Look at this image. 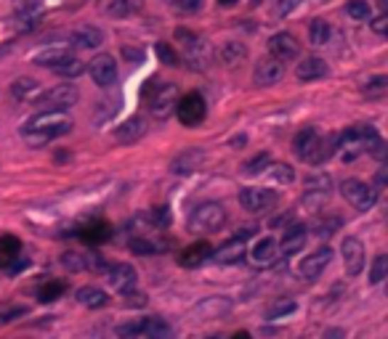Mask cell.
Returning <instances> with one entry per match:
<instances>
[{
	"mask_svg": "<svg viewBox=\"0 0 388 339\" xmlns=\"http://www.w3.org/2000/svg\"><path fill=\"white\" fill-rule=\"evenodd\" d=\"M72 117L67 109H43L41 114H35L30 120L24 122V128H21V138L27 146L32 149H41L45 143H51V140L62 138L72 130Z\"/></svg>",
	"mask_w": 388,
	"mask_h": 339,
	"instance_id": "6da1fadb",
	"label": "cell"
},
{
	"mask_svg": "<svg viewBox=\"0 0 388 339\" xmlns=\"http://www.w3.org/2000/svg\"><path fill=\"white\" fill-rule=\"evenodd\" d=\"M338 154L343 162H354L362 154H375L383 157V140H380L378 130L362 125V128H348L346 133L338 135Z\"/></svg>",
	"mask_w": 388,
	"mask_h": 339,
	"instance_id": "7a4b0ae2",
	"label": "cell"
},
{
	"mask_svg": "<svg viewBox=\"0 0 388 339\" xmlns=\"http://www.w3.org/2000/svg\"><path fill=\"white\" fill-rule=\"evenodd\" d=\"M224 226H226V210L224 204H218V201H205L200 207H194L192 218H189V228L203 230V233L221 230Z\"/></svg>",
	"mask_w": 388,
	"mask_h": 339,
	"instance_id": "3957f363",
	"label": "cell"
},
{
	"mask_svg": "<svg viewBox=\"0 0 388 339\" xmlns=\"http://www.w3.org/2000/svg\"><path fill=\"white\" fill-rule=\"evenodd\" d=\"M340 194H343V199L351 204V207H357L359 212H367L375 207V201H378V191L367 186V183H362L357 178H348L340 183Z\"/></svg>",
	"mask_w": 388,
	"mask_h": 339,
	"instance_id": "277c9868",
	"label": "cell"
},
{
	"mask_svg": "<svg viewBox=\"0 0 388 339\" xmlns=\"http://www.w3.org/2000/svg\"><path fill=\"white\" fill-rule=\"evenodd\" d=\"M120 337H152V339H168L173 337V326L165 318H141L133 321V323H125L117 329Z\"/></svg>",
	"mask_w": 388,
	"mask_h": 339,
	"instance_id": "5b68a950",
	"label": "cell"
},
{
	"mask_svg": "<svg viewBox=\"0 0 388 339\" xmlns=\"http://www.w3.org/2000/svg\"><path fill=\"white\" fill-rule=\"evenodd\" d=\"M146 96H149V111H152L157 120H168V117L176 111L178 93H176V85H171V82H160V85H154Z\"/></svg>",
	"mask_w": 388,
	"mask_h": 339,
	"instance_id": "8992f818",
	"label": "cell"
},
{
	"mask_svg": "<svg viewBox=\"0 0 388 339\" xmlns=\"http://www.w3.org/2000/svg\"><path fill=\"white\" fill-rule=\"evenodd\" d=\"M176 114H178L181 125H186V128L200 125L205 120V114H208L205 99L200 93H186V96H181V99L176 101Z\"/></svg>",
	"mask_w": 388,
	"mask_h": 339,
	"instance_id": "52a82bcc",
	"label": "cell"
},
{
	"mask_svg": "<svg viewBox=\"0 0 388 339\" xmlns=\"http://www.w3.org/2000/svg\"><path fill=\"white\" fill-rule=\"evenodd\" d=\"M253 236V230L245 228V230H239L235 239H229L226 244H221L218 250L210 252V257L215 260V262H221V265H235V262H239V260L247 255V247H245V241Z\"/></svg>",
	"mask_w": 388,
	"mask_h": 339,
	"instance_id": "ba28073f",
	"label": "cell"
},
{
	"mask_svg": "<svg viewBox=\"0 0 388 339\" xmlns=\"http://www.w3.org/2000/svg\"><path fill=\"white\" fill-rule=\"evenodd\" d=\"M276 201H279V196L269 189L247 186V189L239 191V204H242L247 212H269L276 207Z\"/></svg>",
	"mask_w": 388,
	"mask_h": 339,
	"instance_id": "9c48e42d",
	"label": "cell"
},
{
	"mask_svg": "<svg viewBox=\"0 0 388 339\" xmlns=\"http://www.w3.org/2000/svg\"><path fill=\"white\" fill-rule=\"evenodd\" d=\"M38 101L45 109H70V106H75L80 101V90L75 85H56V88L45 90V93L41 90Z\"/></svg>",
	"mask_w": 388,
	"mask_h": 339,
	"instance_id": "30bf717a",
	"label": "cell"
},
{
	"mask_svg": "<svg viewBox=\"0 0 388 339\" xmlns=\"http://www.w3.org/2000/svg\"><path fill=\"white\" fill-rule=\"evenodd\" d=\"M176 40H181V48H184V59L192 64L194 70L200 67L205 70V61H208V48H205V40L197 38L194 32L189 30H176Z\"/></svg>",
	"mask_w": 388,
	"mask_h": 339,
	"instance_id": "8fae6325",
	"label": "cell"
},
{
	"mask_svg": "<svg viewBox=\"0 0 388 339\" xmlns=\"http://www.w3.org/2000/svg\"><path fill=\"white\" fill-rule=\"evenodd\" d=\"M88 72H91V80L96 82L99 88H109V85L117 82V61H114L109 53H99L96 59H91Z\"/></svg>",
	"mask_w": 388,
	"mask_h": 339,
	"instance_id": "7c38bea8",
	"label": "cell"
},
{
	"mask_svg": "<svg viewBox=\"0 0 388 339\" xmlns=\"http://www.w3.org/2000/svg\"><path fill=\"white\" fill-rule=\"evenodd\" d=\"M330 260H333V250L330 247H319L317 252H311V255H306V257L301 260L298 273L306 281H317L325 273L327 265H330Z\"/></svg>",
	"mask_w": 388,
	"mask_h": 339,
	"instance_id": "4fadbf2b",
	"label": "cell"
},
{
	"mask_svg": "<svg viewBox=\"0 0 388 339\" xmlns=\"http://www.w3.org/2000/svg\"><path fill=\"white\" fill-rule=\"evenodd\" d=\"M340 257H343V268L348 276H359L365 268V244L354 236H346L340 244Z\"/></svg>",
	"mask_w": 388,
	"mask_h": 339,
	"instance_id": "5bb4252c",
	"label": "cell"
},
{
	"mask_svg": "<svg viewBox=\"0 0 388 339\" xmlns=\"http://www.w3.org/2000/svg\"><path fill=\"white\" fill-rule=\"evenodd\" d=\"M269 50H271L274 59H279L282 64H285V61L298 59V53H301V43H298L290 32H276V35L269 38Z\"/></svg>",
	"mask_w": 388,
	"mask_h": 339,
	"instance_id": "9a60e30c",
	"label": "cell"
},
{
	"mask_svg": "<svg viewBox=\"0 0 388 339\" xmlns=\"http://www.w3.org/2000/svg\"><path fill=\"white\" fill-rule=\"evenodd\" d=\"M107 281L114 291H128V289H136V281H139V273L128 265V262H114L107 268Z\"/></svg>",
	"mask_w": 388,
	"mask_h": 339,
	"instance_id": "2e32d148",
	"label": "cell"
},
{
	"mask_svg": "<svg viewBox=\"0 0 388 339\" xmlns=\"http://www.w3.org/2000/svg\"><path fill=\"white\" fill-rule=\"evenodd\" d=\"M285 77V64L279 59H261L256 64V70H253V80H256V85H276V82Z\"/></svg>",
	"mask_w": 388,
	"mask_h": 339,
	"instance_id": "e0dca14e",
	"label": "cell"
},
{
	"mask_svg": "<svg viewBox=\"0 0 388 339\" xmlns=\"http://www.w3.org/2000/svg\"><path fill=\"white\" fill-rule=\"evenodd\" d=\"M247 255L258 268H266V265H274L276 257H279V244H276V239H261L253 244V250Z\"/></svg>",
	"mask_w": 388,
	"mask_h": 339,
	"instance_id": "ac0fdd59",
	"label": "cell"
},
{
	"mask_svg": "<svg viewBox=\"0 0 388 339\" xmlns=\"http://www.w3.org/2000/svg\"><path fill=\"white\" fill-rule=\"evenodd\" d=\"M317 143H319V130L317 128H303L296 138H293V151H296L298 160L308 162L311 160V154H314V149H317Z\"/></svg>",
	"mask_w": 388,
	"mask_h": 339,
	"instance_id": "d6986e66",
	"label": "cell"
},
{
	"mask_svg": "<svg viewBox=\"0 0 388 339\" xmlns=\"http://www.w3.org/2000/svg\"><path fill=\"white\" fill-rule=\"evenodd\" d=\"M306 247V228L303 226H290V228L282 233V244H279V255H298V252H303Z\"/></svg>",
	"mask_w": 388,
	"mask_h": 339,
	"instance_id": "ffe728a7",
	"label": "cell"
},
{
	"mask_svg": "<svg viewBox=\"0 0 388 339\" xmlns=\"http://www.w3.org/2000/svg\"><path fill=\"white\" fill-rule=\"evenodd\" d=\"M203 160H205L203 149H184L171 162V172L173 175H189V172H194V170L203 165Z\"/></svg>",
	"mask_w": 388,
	"mask_h": 339,
	"instance_id": "44dd1931",
	"label": "cell"
},
{
	"mask_svg": "<svg viewBox=\"0 0 388 339\" xmlns=\"http://www.w3.org/2000/svg\"><path fill=\"white\" fill-rule=\"evenodd\" d=\"M327 64L325 59H319V56H306V59L301 61L296 67V77L303 82H311V80H322L327 77Z\"/></svg>",
	"mask_w": 388,
	"mask_h": 339,
	"instance_id": "7402d4cb",
	"label": "cell"
},
{
	"mask_svg": "<svg viewBox=\"0 0 388 339\" xmlns=\"http://www.w3.org/2000/svg\"><path fill=\"white\" fill-rule=\"evenodd\" d=\"M144 133H146V120L144 117H131L114 130V138L120 143H136L139 138H144Z\"/></svg>",
	"mask_w": 388,
	"mask_h": 339,
	"instance_id": "603a6c76",
	"label": "cell"
},
{
	"mask_svg": "<svg viewBox=\"0 0 388 339\" xmlns=\"http://www.w3.org/2000/svg\"><path fill=\"white\" fill-rule=\"evenodd\" d=\"M210 252H213V247H210L208 241H197V244H192V247H186V250L181 252L178 262H181L184 268H200L205 260L210 257Z\"/></svg>",
	"mask_w": 388,
	"mask_h": 339,
	"instance_id": "cb8c5ba5",
	"label": "cell"
},
{
	"mask_svg": "<svg viewBox=\"0 0 388 339\" xmlns=\"http://www.w3.org/2000/svg\"><path fill=\"white\" fill-rule=\"evenodd\" d=\"M72 43H75V48L80 50H93V48H102L104 43V32L99 27H80V30L72 35Z\"/></svg>",
	"mask_w": 388,
	"mask_h": 339,
	"instance_id": "d4e9b609",
	"label": "cell"
},
{
	"mask_svg": "<svg viewBox=\"0 0 388 339\" xmlns=\"http://www.w3.org/2000/svg\"><path fill=\"white\" fill-rule=\"evenodd\" d=\"M21 255V241L16 236H0V268H11Z\"/></svg>",
	"mask_w": 388,
	"mask_h": 339,
	"instance_id": "484cf974",
	"label": "cell"
},
{
	"mask_svg": "<svg viewBox=\"0 0 388 339\" xmlns=\"http://www.w3.org/2000/svg\"><path fill=\"white\" fill-rule=\"evenodd\" d=\"M77 302H80L82 308L99 310L104 308V305H109V297H107V291L99 289V287H82V289H77Z\"/></svg>",
	"mask_w": 388,
	"mask_h": 339,
	"instance_id": "4316f807",
	"label": "cell"
},
{
	"mask_svg": "<svg viewBox=\"0 0 388 339\" xmlns=\"http://www.w3.org/2000/svg\"><path fill=\"white\" fill-rule=\"evenodd\" d=\"M11 96L19 101H35L41 96V82L32 80V77H19L11 85Z\"/></svg>",
	"mask_w": 388,
	"mask_h": 339,
	"instance_id": "83f0119b",
	"label": "cell"
},
{
	"mask_svg": "<svg viewBox=\"0 0 388 339\" xmlns=\"http://www.w3.org/2000/svg\"><path fill=\"white\" fill-rule=\"evenodd\" d=\"M335 149H338V135H335V133H327L325 138L319 135V143H317V149H314V154H311L308 165H325V162L335 154Z\"/></svg>",
	"mask_w": 388,
	"mask_h": 339,
	"instance_id": "f1b7e54d",
	"label": "cell"
},
{
	"mask_svg": "<svg viewBox=\"0 0 388 339\" xmlns=\"http://www.w3.org/2000/svg\"><path fill=\"white\" fill-rule=\"evenodd\" d=\"M245 56H247V48L242 45V43L229 40V43H224V45L218 48V59L224 61L226 67H237V64L245 59Z\"/></svg>",
	"mask_w": 388,
	"mask_h": 339,
	"instance_id": "f546056e",
	"label": "cell"
},
{
	"mask_svg": "<svg viewBox=\"0 0 388 339\" xmlns=\"http://www.w3.org/2000/svg\"><path fill=\"white\" fill-rule=\"evenodd\" d=\"M128 247H131L133 255H144V257H149V255L163 252L168 244H165V241H157V239H144V236H139V239H131Z\"/></svg>",
	"mask_w": 388,
	"mask_h": 339,
	"instance_id": "4dcf8cb0",
	"label": "cell"
},
{
	"mask_svg": "<svg viewBox=\"0 0 388 339\" xmlns=\"http://www.w3.org/2000/svg\"><path fill=\"white\" fill-rule=\"evenodd\" d=\"M67 53H70V50L64 48V45H48V48L38 50L32 61H35L38 67H53V64H56V61H62Z\"/></svg>",
	"mask_w": 388,
	"mask_h": 339,
	"instance_id": "1f68e13d",
	"label": "cell"
},
{
	"mask_svg": "<svg viewBox=\"0 0 388 339\" xmlns=\"http://www.w3.org/2000/svg\"><path fill=\"white\" fill-rule=\"evenodd\" d=\"M51 70L56 72L59 77H77V74H82V72H85V67H82L80 59H75V56H70V53H67L62 61H56V64H53Z\"/></svg>",
	"mask_w": 388,
	"mask_h": 339,
	"instance_id": "d6a6232c",
	"label": "cell"
},
{
	"mask_svg": "<svg viewBox=\"0 0 388 339\" xmlns=\"http://www.w3.org/2000/svg\"><path fill=\"white\" fill-rule=\"evenodd\" d=\"M330 35H333L330 21H325V19L311 21V27H308V40L314 43V45H325V43L330 40Z\"/></svg>",
	"mask_w": 388,
	"mask_h": 339,
	"instance_id": "836d02e7",
	"label": "cell"
},
{
	"mask_svg": "<svg viewBox=\"0 0 388 339\" xmlns=\"http://www.w3.org/2000/svg\"><path fill=\"white\" fill-rule=\"evenodd\" d=\"M99 9H102L104 16H112V19H120L131 11V3L128 0H99Z\"/></svg>",
	"mask_w": 388,
	"mask_h": 339,
	"instance_id": "e575fe53",
	"label": "cell"
},
{
	"mask_svg": "<svg viewBox=\"0 0 388 339\" xmlns=\"http://www.w3.org/2000/svg\"><path fill=\"white\" fill-rule=\"evenodd\" d=\"M67 291V284L64 281H48V284H43L41 289H38V299L41 302H53V299H59Z\"/></svg>",
	"mask_w": 388,
	"mask_h": 339,
	"instance_id": "d590c367",
	"label": "cell"
},
{
	"mask_svg": "<svg viewBox=\"0 0 388 339\" xmlns=\"http://www.w3.org/2000/svg\"><path fill=\"white\" fill-rule=\"evenodd\" d=\"M346 13L354 21H370V16H372V9H370L367 0H348V3H346Z\"/></svg>",
	"mask_w": 388,
	"mask_h": 339,
	"instance_id": "8d00e7d4",
	"label": "cell"
},
{
	"mask_svg": "<svg viewBox=\"0 0 388 339\" xmlns=\"http://www.w3.org/2000/svg\"><path fill=\"white\" fill-rule=\"evenodd\" d=\"M386 90H388V77H383V74L365 82V96H367V99H378Z\"/></svg>",
	"mask_w": 388,
	"mask_h": 339,
	"instance_id": "74e56055",
	"label": "cell"
},
{
	"mask_svg": "<svg viewBox=\"0 0 388 339\" xmlns=\"http://www.w3.org/2000/svg\"><path fill=\"white\" fill-rule=\"evenodd\" d=\"M388 276V257L386 255H378L372 268H370V284H380V281Z\"/></svg>",
	"mask_w": 388,
	"mask_h": 339,
	"instance_id": "f35d334b",
	"label": "cell"
},
{
	"mask_svg": "<svg viewBox=\"0 0 388 339\" xmlns=\"http://www.w3.org/2000/svg\"><path fill=\"white\" fill-rule=\"evenodd\" d=\"M109 226H104V223H99V226H91V228H85V233H82V239L91 241V244H102V241L109 239Z\"/></svg>",
	"mask_w": 388,
	"mask_h": 339,
	"instance_id": "ab89813d",
	"label": "cell"
},
{
	"mask_svg": "<svg viewBox=\"0 0 388 339\" xmlns=\"http://www.w3.org/2000/svg\"><path fill=\"white\" fill-rule=\"evenodd\" d=\"M269 165H271V157L264 151V154H256L253 160L245 162V172H247V175H258V172H264Z\"/></svg>",
	"mask_w": 388,
	"mask_h": 339,
	"instance_id": "60d3db41",
	"label": "cell"
},
{
	"mask_svg": "<svg viewBox=\"0 0 388 339\" xmlns=\"http://www.w3.org/2000/svg\"><path fill=\"white\" fill-rule=\"evenodd\" d=\"M269 167H271V178L276 183H293L296 180V172H293L290 165H269Z\"/></svg>",
	"mask_w": 388,
	"mask_h": 339,
	"instance_id": "b9f144b4",
	"label": "cell"
},
{
	"mask_svg": "<svg viewBox=\"0 0 388 339\" xmlns=\"http://www.w3.org/2000/svg\"><path fill=\"white\" fill-rule=\"evenodd\" d=\"M306 186L311 194H319V196H327V191L333 186V180L327 178V175H317V178H308Z\"/></svg>",
	"mask_w": 388,
	"mask_h": 339,
	"instance_id": "7bdbcfd3",
	"label": "cell"
},
{
	"mask_svg": "<svg viewBox=\"0 0 388 339\" xmlns=\"http://www.w3.org/2000/svg\"><path fill=\"white\" fill-rule=\"evenodd\" d=\"M298 6H301V0H276L271 13H274V16H287V13H290V11H296Z\"/></svg>",
	"mask_w": 388,
	"mask_h": 339,
	"instance_id": "ee69618b",
	"label": "cell"
},
{
	"mask_svg": "<svg viewBox=\"0 0 388 339\" xmlns=\"http://www.w3.org/2000/svg\"><path fill=\"white\" fill-rule=\"evenodd\" d=\"M293 310H296V302H293V299L276 302L274 308L269 310V318H279V316H287V313H293Z\"/></svg>",
	"mask_w": 388,
	"mask_h": 339,
	"instance_id": "f6af8a7d",
	"label": "cell"
},
{
	"mask_svg": "<svg viewBox=\"0 0 388 339\" xmlns=\"http://www.w3.org/2000/svg\"><path fill=\"white\" fill-rule=\"evenodd\" d=\"M157 53H160L163 64H168V67H176V64H178V56H176L173 50L168 48V43H157Z\"/></svg>",
	"mask_w": 388,
	"mask_h": 339,
	"instance_id": "bcb514c9",
	"label": "cell"
},
{
	"mask_svg": "<svg viewBox=\"0 0 388 339\" xmlns=\"http://www.w3.org/2000/svg\"><path fill=\"white\" fill-rule=\"evenodd\" d=\"M152 223L154 226H160V228H165L168 223H171V212H168V207H157V210H152Z\"/></svg>",
	"mask_w": 388,
	"mask_h": 339,
	"instance_id": "7dc6e473",
	"label": "cell"
},
{
	"mask_svg": "<svg viewBox=\"0 0 388 339\" xmlns=\"http://www.w3.org/2000/svg\"><path fill=\"white\" fill-rule=\"evenodd\" d=\"M200 6H203V0H176V9L181 13H194Z\"/></svg>",
	"mask_w": 388,
	"mask_h": 339,
	"instance_id": "c3c4849f",
	"label": "cell"
},
{
	"mask_svg": "<svg viewBox=\"0 0 388 339\" xmlns=\"http://www.w3.org/2000/svg\"><path fill=\"white\" fill-rule=\"evenodd\" d=\"M386 27H388V19H386V13H380L378 19L372 21V30L378 32V35H386Z\"/></svg>",
	"mask_w": 388,
	"mask_h": 339,
	"instance_id": "681fc988",
	"label": "cell"
},
{
	"mask_svg": "<svg viewBox=\"0 0 388 339\" xmlns=\"http://www.w3.org/2000/svg\"><path fill=\"white\" fill-rule=\"evenodd\" d=\"M14 316H24V308H16V310L3 313V316H0V323H9V321H14Z\"/></svg>",
	"mask_w": 388,
	"mask_h": 339,
	"instance_id": "f907efd6",
	"label": "cell"
},
{
	"mask_svg": "<svg viewBox=\"0 0 388 339\" xmlns=\"http://www.w3.org/2000/svg\"><path fill=\"white\" fill-rule=\"evenodd\" d=\"M218 3H221V6H226V9H229V6H235V3H239V0H218Z\"/></svg>",
	"mask_w": 388,
	"mask_h": 339,
	"instance_id": "816d5d0a",
	"label": "cell"
},
{
	"mask_svg": "<svg viewBox=\"0 0 388 339\" xmlns=\"http://www.w3.org/2000/svg\"><path fill=\"white\" fill-rule=\"evenodd\" d=\"M378 6H380V11H386V6H388V0H378Z\"/></svg>",
	"mask_w": 388,
	"mask_h": 339,
	"instance_id": "f5cc1de1",
	"label": "cell"
},
{
	"mask_svg": "<svg viewBox=\"0 0 388 339\" xmlns=\"http://www.w3.org/2000/svg\"><path fill=\"white\" fill-rule=\"evenodd\" d=\"M250 3H253V6H258V3H261V0H250Z\"/></svg>",
	"mask_w": 388,
	"mask_h": 339,
	"instance_id": "db71d44e",
	"label": "cell"
}]
</instances>
